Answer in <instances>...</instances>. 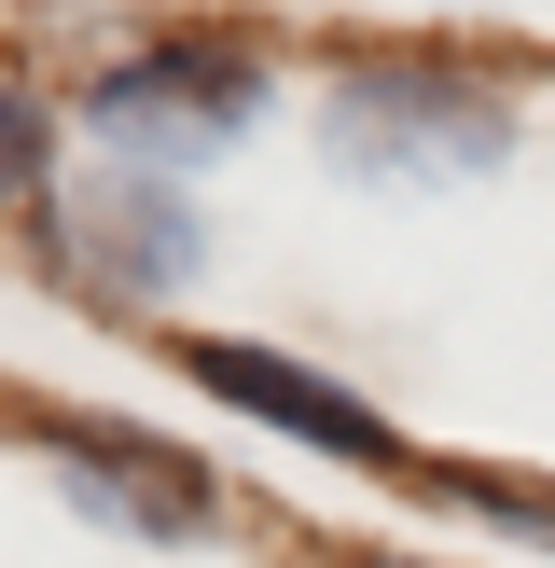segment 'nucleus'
<instances>
[{"label":"nucleus","instance_id":"obj_7","mask_svg":"<svg viewBox=\"0 0 555 568\" xmlns=\"http://www.w3.org/2000/svg\"><path fill=\"white\" fill-rule=\"evenodd\" d=\"M361 568H389V555H361Z\"/></svg>","mask_w":555,"mask_h":568},{"label":"nucleus","instance_id":"obj_1","mask_svg":"<svg viewBox=\"0 0 555 568\" xmlns=\"http://www.w3.org/2000/svg\"><path fill=\"white\" fill-rule=\"evenodd\" d=\"M320 139L347 181H486L514 153V111L444 55H375V70H347L320 98Z\"/></svg>","mask_w":555,"mask_h":568},{"label":"nucleus","instance_id":"obj_6","mask_svg":"<svg viewBox=\"0 0 555 568\" xmlns=\"http://www.w3.org/2000/svg\"><path fill=\"white\" fill-rule=\"evenodd\" d=\"M28 194H56V111L0 83V209H28Z\"/></svg>","mask_w":555,"mask_h":568},{"label":"nucleus","instance_id":"obj_2","mask_svg":"<svg viewBox=\"0 0 555 568\" xmlns=\"http://www.w3.org/2000/svg\"><path fill=\"white\" fill-rule=\"evenodd\" d=\"M250 111H264V55H250V42H194V28H181V42L111 55V70L83 83L98 153H111V166H153V181H181V166L236 153Z\"/></svg>","mask_w":555,"mask_h":568},{"label":"nucleus","instance_id":"obj_3","mask_svg":"<svg viewBox=\"0 0 555 568\" xmlns=\"http://www.w3.org/2000/svg\"><path fill=\"white\" fill-rule=\"evenodd\" d=\"M42 250H56V277H83V292H111V305H167V292H194V264H209L181 181H153V166L56 181L42 194Z\"/></svg>","mask_w":555,"mask_h":568},{"label":"nucleus","instance_id":"obj_4","mask_svg":"<svg viewBox=\"0 0 555 568\" xmlns=\"http://www.w3.org/2000/svg\"><path fill=\"white\" fill-rule=\"evenodd\" d=\"M194 388H209V403H236V416H264V430H292V444H320V458H361V471L389 458V416L361 403V388L305 375V361H264V347H194Z\"/></svg>","mask_w":555,"mask_h":568},{"label":"nucleus","instance_id":"obj_5","mask_svg":"<svg viewBox=\"0 0 555 568\" xmlns=\"http://www.w3.org/2000/svg\"><path fill=\"white\" fill-rule=\"evenodd\" d=\"M125 444H139V430H56V458H70V486L98 499V514L153 527V541L209 514V471H194V458H125Z\"/></svg>","mask_w":555,"mask_h":568}]
</instances>
